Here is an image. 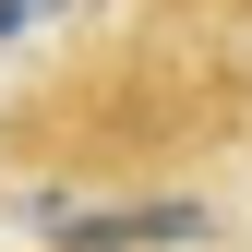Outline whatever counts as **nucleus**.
I'll use <instances>...</instances> for the list:
<instances>
[{"label": "nucleus", "instance_id": "obj_1", "mask_svg": "<svg viewBox=\"0 0 252 252\" xmlns=\"http://www.w3.org/2000/svg\"><path fill=\"white\" fill-rule=\"evenodd\" d=\"M36 228H48V252H180V240H204V192H168V204H60V192H36Z\"/></svg>", "mask_w": 252, "mask_h": 252}, {"label": "nucleus", "instance_id": "obj_2", "mask_svg": "<svg viewBox=\"0 0 252 252\" xmlns=\"http://www.w3.org/2000/svg\"><path fill=\"white\" fill-rule=\"evenodd\" d=\"M24 12H36V0H0V36H12V24H24Z\"/></svg>", "mask_w": 252, "mask_h": 252}]
</instances>
